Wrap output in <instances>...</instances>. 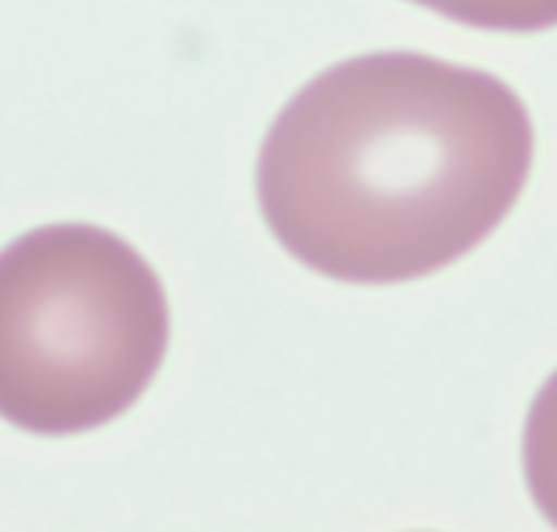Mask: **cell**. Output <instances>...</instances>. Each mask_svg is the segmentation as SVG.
<instances>
[{"instance_id": "4", "label": "cell", "mask_w": 557, "mask_h": 532, "mask_svg": "<svg viewBox=\"0 0 557 532\" xmlns=\"http://www.w3.org/2000/svg\"><path fill=\"white\" fill-rule=\"evenodd\" d=\"M430 12L478 29L503 34H535L557 26V0H416Z\"/></svg>"}, {"instance_id": "2", "label": "cell", "mask_w": 557, "mask_h": 532, "mask_svg": "<svg viewBox=\"0 0 557 532\" xmlns=\"http://www.w3.org/2000/svg\"><path fill=\"white\" fill-rule=\"evenodd\" d=\"M168 336L161 277L117 234L40 226L0 252V420L18 431L117 420L161 372Z\"/></svg>"}, {"instance_id": "3", "label": "cell", "mask_w": 557, "mask_h": 532, "mask_svg": "<svg viewBox=\"0 0 557 532\" xmlns=\"http://www.w3.org/2000/svg\"><path fill=\"white\" fill-rule=\"evenodd\" d=\"M524 482L535 507L557 529V372L535 394L524 420Z\"/></svg>"}, {"instance_id": "1", "label": "cell", "mask_w": 557, "mask_h": 532, "mask_svg": "<svg viewBox=\"0 0 557 532\" xmlns=\"http://www.w3.org/2000/svg\"><path fill=\"white\" fill-rule=\"evenodd\" d=\"M532 117L499 77L416 51L335 62L259 150L262 219L302 267L401 285L456 263L529 183Z\"/></svg>"}]
</instances>
